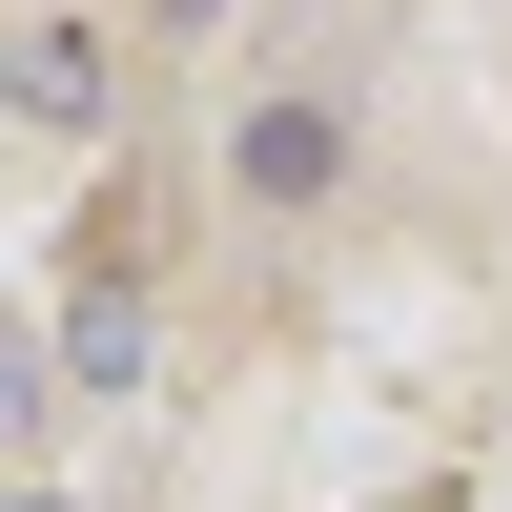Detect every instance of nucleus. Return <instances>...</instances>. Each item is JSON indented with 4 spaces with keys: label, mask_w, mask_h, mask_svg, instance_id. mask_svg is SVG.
<instances>
[{
    "label": "nucleus",
    "mask_w": 512,
    "mask_h": 512,
    "mask_svg": "<svg viewBox=\"0 0 512 512\" xmlns=\"http://www.w3.org/2000/svg\"><path fill=\"white\" fill-rule=\"evenodd\" d=\"M21 103H41V123H82V103H103V41H82V21H41V41H21Z\"/></svg>",
    "instance_id": "2"
},
{
    "label": "nucleus",
    "mask_w": 512,
    "mask_h": 512,
    "mask_svg": "<svg viewBox=\"0 0 512 512\" xmlns=\"http://www.w3.org/2000/svg\"><path fill=\"white\" fill-rule=\"evenodd\" d=\"M226 164H246V205H308L328 164H349V123H328V103H246V144H226Z\"/></svg>",
    "instance_id": "1"
}]
</instances>
